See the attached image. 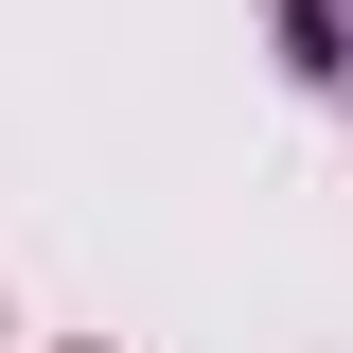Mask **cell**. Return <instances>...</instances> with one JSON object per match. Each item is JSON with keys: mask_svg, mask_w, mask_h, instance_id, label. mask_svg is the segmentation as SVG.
I'll use <instances>...</instances> for the list:
<instances>
[{"mask_svg": "<svg viewBox=\"0 0 353 353\" xmlns=\"http://www.w3.org/2000/svg\"><path fill=\"white\" fill-rule=\"evenodd\" d=\"M265 53H283L318 106H353V0H265Z\"/></svg>", "mask_w": 353, "mask_h": 353, "instance_id": "1", "label": "cell"}]
</instances>
